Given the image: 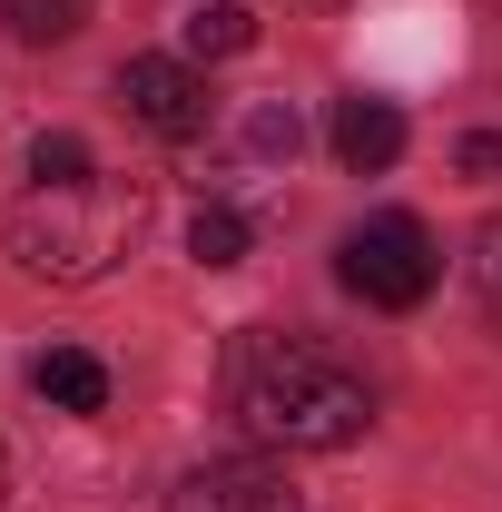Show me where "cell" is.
<instances>
[{
    "mask_svg": "<svg viewBox=\"0 0 502 512\" xmlns=\"http://www.w3.org/2000/svg\"><path fill=\"white\" fill-rule=\"evenodd\" d=\"M473 276H483V306H493V325H502V227L483 237V256H473Z\"/></svg>",
    "mask_w": 502,
    "mask_h": 512,
    "instance_id": "4fadbf2b",
    "label": "cell"
},
{
    "mask_svg": "<svg viewBox=\"0 0 502 512\" xmlns=\"http://www.w3.org/2000/svg\"><path fill=\"white\" fill-rule=\"evenodd\" d=\"M227 404H237V424L256 444H286V453H345L375 424V384L345 355L306 345V335H237Z\"/></svg>",
    "mask_w": 502,
    "mask_h": 512,
    "instance_id": "6da1fadb",
    "label": "cell"
},
{
    "mask_svg": "<svg viewBox=\"0 0 502 512\" xmlns=\"http://www.w3.org/2000/svg\"><path fill=\"white\" fill-rule=\"evenodd\" d=\"M168 512H306V503H296V483L276 463L237 453V463H197L188 483L168 493Z\"/></svg>",
    "mask_w": 502,
    "mask_h": 512,
    "instance_id": "5b68a950",
    "label": "cell"
},
{
    "mask_svg": "<svg viewBox=\"0 0 502 512\" xmlns=\"http://www.w3.org/2000/svg\"><path fill=\"white\" fill-rule=\"evenodd\" d=\"M138 237V197L119 188H30L10 207V256L30 266V276H60V286H89V276H109Z\"/></svg>",
    "mask_w": 502,
    "mask_h": 512,
    "instance_id": "7a4b0ae2",
    "label": "cell"
},
{
    "mask_svg": "<svg viewBox=\"0 0 502 512\" xmlns=\"http://www.w3.org/2000/svg\"><path fill=\"white\" fill-rule=\"evenodd\" d=\"M0 503H10V453H0Z\"/></svg>",
    "mask_w": 502,
    "mask_h": 512,
    "instance_id": "9a60e30c",
    "label": "cell"
},
{
    "mask_svg": "<svg viewBox=\"0 0 502 512\" xmlns=\"http://www.w3.org/2000/svg\"><path fill=\"white\" fill-rule=\"evenodd\" d=\"M335 158L355 168V178H384L394 158H404V109L394 99H335Z\"/></svg>",
    "mask_w": 502,
    "mask_h": 512,
    "instance_id": "8992f818",
    "label": "cell"
},
{
    "mask_svg": "<svg viewBox=\"0 0 502 512\" xmlns=\"http://www.w3.org/2000/svg\"><path fill=\"white\" fill-rule=\"evenodd\" d=\"M296 138H306V128H296V109H276V99L247 119V148H256V158H296Z\"/></svg>",
    "mask_w": 502,
    "mask_h": 512,
    "instance_id": "7c38bea8",
    "label": "cell"
},
{
    "mask_svg": "<svg viewBox=\"0 0 502 512\" xmlns=\"http://www.w3.org/2000/svg\"><path fill=\"white\" fill-rule=\"evenodd\" d=\"M188 256L197 266H237V256H247V217H237V207H197L188 217Z\"/></svg>",
    "mask_w": 502,
    "mask_h": 512,
    "instance_id": "8fae6325",
    "label": "cell"
},
{
    "mask_svg": "<svg viewBox=\"0 0 502 512\" xmlns=\"http://www.w3.org/2000/svg\"><path fill=\"white\" fill-rule=\"evenodd\" d=\"M463 168H473V178H502V138H493V128H483V138H463Z\"/></svg>",
    "mask_w": 502,
    "mask_h": 512,
    "instance_id": "5bb4252c",
    "label": "cell"
},
{
    "mask_svg": "<svg viewBox=\"0 0 502 512\" xmlns=\"http://www.w3.org/2000/svg\"><path fill=\"white\" fill-rule=\"evenodd\" d=\"M0 20H10V40L50 50V40H69V30L89 20V0H0Z\"/></svg>",
    "mask_w": 502,
    "mask_h": 512,
    "instance_id": "30bf717a",
    "label": "cell"
},
{
    "mask_svg": "<svg viewBox=\"0 0 502 512\" xmlns=\"http://www.w3.org/2000/svg\"><path fill=\"white\" fill-rule=\"evenodd\" d=\"M178 40H188V60H237V50H256V10L247 0H197Z\"/></svg>",
    "mask_w": 502,
    "mask_h": 512,
    "instance_id": "ba28073f",
    "label": "cell"
},
{
    "mask_svg": "<svg viewBox=\"0 0 502 512\" xmlns=\"http://www.w3.org/2000/svg\"><path fill=\"white\" fill-rule=\"evenodd\" d=\"M119 109L138 128H158V138H197L207 128V79L188 60H128L119 69Z\"/></svg>",
    "mask_w": 502,
    "mask_h": 512,
    "instance_id": "277c9868",
    "label": "cell"
},
{
    "mask_svg": "<svg viewBox=\"0 0 502 512\" xmlns=\"http://www.w3.org/2000/svg\"><path fill=\"white\" fill-rule=\"evenodd\" d=\"M30 384H40V404H60V414H109V365H99L89 345H50V355L30 365Z\"/></svg>",
    "mask_w": 502,
    "mask_h": 512,
    "instance_id": "52a82bcc",
    "label": "cell"
},
{
    "mask_svg": "<svg viewBox=\"0 0 502 512\" xmlns=\"http://www.w3.org/2000/svg\"><path fill=\"white\" fill-rule=\"evenodd\" d=\"M89 178H99V158H89L69 128H40V138H30V188H89Z\"/></svg>",
    "mask_w": 502,
    "mask_h": 512,
    "instance_id": "9c48e42d",
    "label": "cell"
},
{
    "mask_svg": "<svg viewBox=\"0 0 502 512\" xmlns=\"http://www.w3.org/2000/svg\"><path fill=\"white\" fill-rule=\"evenodd\" d=\"M335 276H345V296H365L384 316H414V306L434 296V276H443L434 227L404 217V207H384V217H365V227L335 247Z\"/></svg>",
    "mask_w": 502,
    "mask_h": 512,
    "instance_id": "3957f363",
    "label": "cell"
}]
</instances>
